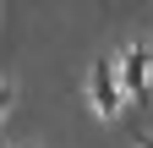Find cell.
I'll list each match as a JSON object with an SVG mask.
<instances>
[{
  "instance_id": "3957f363",
  "label": "cell",
  "mask_w": 153,
  "mask_h": 148,
  "mask_svg": "<svg viewBox=\"0 0 153 148\" xmlns=\"http://www.w3.org/2000/svg\"><path fill=\"white\" fill-rule=\"evenodd\" d=\"M6 110H11V88L0 82V115H6Z\"/></svg>"
},
{
  "instance_id": "6da1fadb",
  "label": "cell",
  "mask_w": 153,
  "mask_h": 148,
  "mask_svg": "<svg viewBox=\"0 0 153 148\" xmlns=\"http://www.w3.org/2000/svg\"><path fill=\"white\" fill-rule=\"evenodd\" d=\"M88 93H93V110H99L104 121H115V115H120V104H126V88H120V71H115V61H109V55H104V61H93Z\"/></svg>"
},
{
  "instance_id": "277c9868",
  "label": "cell",
  "mask_w": 153,
  "mask_h": 148,
  "mask_svg": "<svg viewBox=\"0 0 153 148\" xmlns=\"http://www.w3.org/2000/svg\"><path fill=\"white\" fill-rule=\"evenodd\" d=\"M142 148H153V137H148V143H142Z\"/></svg>"
},
{
  "instance_id": "7a4b0ae2",
  "label": "cell",
  "mask_w": 153,
  "mask_h": 148,
  "mask_svg": "<svg viewBox=\"0 0 153 148\" xmlns=\"http://www.w3.org/2000/svg\"><path fill=\"white\" fill-rule=\"evenodd\" d=\"M115 71H120L126 99H148V77H153V49L148 44H126L115 55Z\"/></svg>"
}]
</instances>
